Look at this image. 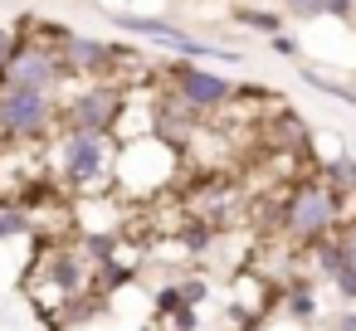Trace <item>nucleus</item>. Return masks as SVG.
I'll use <instances>...</instances> for the list:
<instances>
[{"instance_id": "20", "label": "nucleus", "mask_w": 356, "mask_h": 331, "mask_svg": "<svg viewBox=\"0 0 356 331\" xmlns=\"http://www.w3.org/2000/svg\"><path fill=\"white\" fill-rule=\"evenodd\" d=\"M268 49H273L278 59H302V44H298V35H288V30H283V35H273V40H268Z\"/></svg>"}, {"instance_id": "24", "label": "nucleus", "mask_w": 356, "mask_h": 331, "mask_svg": "<svg viewBox=\"0 0 356 331\" xmlns=\"http://www.w3.org/2000/svg\"><path fill=\"white\" fill-rule=\"evenodd\" d=\"M171 326H176V331H195V326H200V316H195V307H181V312L171 316Z\"/></svg>"}, {"instance_id": "12", "label": "nucleus", "mask_w": 356, "mask_h": 331, "mask_svg": "<svg viewBox=\"0 0 356 331\" xmlns=\"http://www.w3.org/2000/svg\"><path fill=\"white\" fill-rule=\"evenodd\" d=\"M322 180H327L332 190H341L346 200H356V156H346V151L327 156V161H322Z\"/></svg>"}, {"instance_id": "9", "label": "nucleus", "mask_w": 356, "mask_h": 331, "mask_svg": "<svg viewBox=\"0 0 356 331\" xmlns=\"http://www.w3.org/2000/svg\"><path fill=\"white\" fill-rule=\"evenodd\" d=\"M317 292H312V282L307 278H293L288 287H283V316L288 321H298V326H312L317 321Z\"/></svg>"}, {"instance_id": "7", "label": "nucleus", "mask_w": 356, "mask_h": 331, "mask_svg": "<svg viewBox=\"0 0 356 331\" xmlns=\"http://www.w3.org/2000/svg\"><path fill=\"white\" fill-rule=\"evenodd\" d=\"M166 88H171L181 103H191L195 112H215V108H225V103L239 98L234 78H225V74H215V69H200V64H186V59L171 69Z\"/></svg>"}, {"instance_id": "11", "label": "nucleus", "mask_w": 356, "mask_h": 331, "mask_svg": "<svg viewBox=\"0 0 356 331\" xmlns=\"http://www.w3.org/2000/svg\"><path fill=\"white\" fill-rule=\"evenodd\" d=\"M229 15H234V25H244V30H254V35H264V40H273V35H283V10H259V6H234Z\"/></svg>"}, {"instance_id": "19", "label": "nucleus", "mask_w": 356, "mask_h": 331, "mask_svg": "<svg viewBox=\"0 0 356 331\" xmlns=\"http://www.w3.org/2000/svg\"><path fill=\"white\" fill-rule=\"evenodd\" d=\"M283 15H293V20H317V15H322V0H283Z\"/></svg>"}, {"instance_id": "1", "label": "nucleus", "mask_w": 356, "mask_h": 331, "mask_svg": "<svg viewBox=\"0 0 356 331\" xmlns=\"http://www.w3.org/2000/svg\"><path fill=\"white\" fill-rule=\"evenodd\" d=\"M341 224H346V195L332 190L322 176L298 180L278 205V234L298 248H317L322 239L341 234Z\"/></svg>"}, {"instance_id": "6", "label": "nucleus", "mask_w": 356, "mask_h": 331, "mask_svg": "<svg viewBox=\"0 0 356 331\" xmlns=\"http://www.w3.org/2000/svg\"><path fill=\"white\" fill-rule=\"evenodd\" d=\"M69 83V74H64V59H59V49L54 44H44V40H25L20 44V54L0 69V88H35V93H59Z\"/></svg>"}, {"instance_id": "25", "label": "nucleus", "mask_w": 356, "mask_h": 331, "mask_svg": "<svg viewBox=\"0 0 356 331\" xmlns=\"http://www.w3.org/2000/svg\"><path fill=\"white\" fill-rule=\"evenodd\" d=\"M332 331H356V307H341L332 316Z\"/></svg>"}, {"instance_id": "13", "label": "nucleus", "mask_w": 356, "mask_h": 331, "mask_svg": "<svg viewBox=\"0 0 356 331\" xmlns=\"http://www.w3.org/2000/svg\"><path fill=\"white\" fill-rule=\"evenodd\" d=\"M302 83H307L312 93H322V98H337V103L356 108V88L341 83V78H332V74H322V69H302Z\"/></svg>"}, {"instance_id": "22", "label": "nucleus", "mask_w": 356, "mask_h": 331, "mask_svg": "<svg viewBox=\"0 0 356 331\" xmlns=\"http://www.w3.org/2000/svg\"><path fill=\"white\" fill-rule=\"evenodd\" d=\"M322 15H332V20H351V15H356V0H322Z\"/></svg>"}, {"instance_id": "21", "label": "nucleus", "mask_w": 356, "mask_h": 331, "mask_svg": "<svg viewBox=\"0 0 356 331\" xmlns=\"http://www.w3.org/2000/svg\"><path fill=\"white\" fill-rule=\"evenodd\" d=\"M20 44H25V40H20L15 30H0V69H6V64L20 54Z\"/></svg>"}, {"instance_id": "23", "label": "nucleus", "mask_w": 356, "mask_h": 331, "mask_svg": "<svg viewBox=\"0 0 356 331\" xmlns=\"http://www.w3.org/2000/svg\"><path fill=\"white\" fill-rule=\"evenodd\" d=\"M337 239H341V253H346V263H351V268H356V219H346V224H341V234H337Z\"/></svg>"}, {"instance_id": "10", "label": "nucleus", "mask_w": 356, "mask_h": 331, "mask_svg": "<svg viewBox=\"0 0 356 331\" xmlns=\"http://www.w3.org/2000/svg\"><path fill=\"white\" fill-rule=\"evenodd\" d=\"M79 253H83L93 268L113 263V258L122 253V229H93V234H79Z\"/></svg>"}, {"instance_id": "18", "label": "nucleus", "mask_w": 356, "mask_h": 331, "mask_svg": "<svg viewBox=\"0 0 356 331\" xmlns=\"http://www.w3.org/2000/svg\"><path fill=\"white\" fill-rule=\"evenodd\" d=\"M176 282H181L186 307H200V302H205V292H210V282H205V278H195V273H191V278H176Z\"/></svg>"}, {"instance_id": "3", "label": "nucleus", "mask_w": 356, "mask_h": 331, "mask_svg": "<svg viewBox=\"0 0 356 331\" xmlns=\"http://www.w3.org/2000/svg\"><path fill=\"white\" fill-rule=\"evenodd\" d=\"M127 98L132 88L127 83H83L64 98V117H59V132H88V137H118L122 132V117H127Z\"/></svg>"}, {"instance_id": "4", "label": "nucleus", "mask_w": 356, "mask_h": 331, "mask_svg": "<svg viewBox=\"0 0 356 331\" xmlns=\"http://www.w3.org/2000/svg\"><path fill=\"white\" fill-rule=\"evenodd\" d=\"M64 117L59 93H35V88H0V142H44Z\"/></svg>"}, {"instance_id": "15", "label": "nucleus", "mask_w": 356, "mask_h": 331, "mask_svg": "<svg viewBox=\"0 0 356 331\" xmlns=\"http://www.w3.org/2000/svg\"><path fill=\"white\" fill-rule=\"evenodd\" d=\"M20 234H35L30 210H20L15 200H0V244H10V239H20Z\"/></svg>"}, {"instance_id": "14", "label": "nucleus", "mask_w": 356, "mask_h": 331, "mask_svg": "<svg viewBox=\"0 0 356 331\" xmlns=\"http://www.w3.org/2000/svg\"><path fill=\"white\" fill-rule=\"evenodd\" d=\"M176 239H181V248H186V253H195V258H200V253H210V248H215V219H186Z\"/></svg>"}, {"instance_id": "16", "label": "nucleus", "mask_w": 356, "mask_h": 331, "mask_svg": "<svg viewBox=\"0 0 356 331\" xmlns=\"http://www.w3.org/2000/svg\"><path fill=\"white\" fill-rule=\"evenodd\" d=\"M127 282H137V268H132V263H118V258H113V263L93 268V287H98L103 297H113V292L127 287Z\"/></svg>"}, {"instance_id": "8", "label": "nucleus", "mask_w": 356, "mask_h": 331, "mask_svg": "<svg viewBox=\"0 0 356 331\" xmlns=\"http://www.w3.org/2000/svg\"><path fill=\"white\" fill-rule=\"evenodd\" d=\"M195 127H200V112H195L191 103H181L171 88L156 93V103H152V137H156V142H166V146L181 151V146L195 137Z\"/></svg>"}, {"instance_id": "17", "label": "nucleus", "mask_w": 356, "mask_h": 331, "mask_svg": "<svg viewBox=\"0 0 356 331\" xmlns=\"http://www.w3.org/2000/svg\"><path fill=\"white\" fill-rule=\"evenodd\" d=\"M186 307V297H181V282H166L161 292H156V316H176Z\"/></svg>"}, {"instance_id": "5", "label": "nucleus", "mask_w": 356, "mask_h": 331, "mask_svg": "<svg viewBox=\"0 0 356 331\" xmlns=\"http://www.w3.org/2000/svg\"><path fill=\"white\" fill-rule=\"evenodd\" d=\"M108 25H118L122 35L147 40V44H156V49H171V54H181V59H210V64H239V59H244L239 49L205 44V40L186 35L181 25H171V20H161V15H127V10H108Z\"/></svg>"}, {"instance_id": "2", "label": "nucleus", "mask_w": 356, "mask_h": 331, "mask_svg": "<svg viewBox=\"0 0 356 331\" xmlns=\"http://www.w3.org/2000/svg\"><path fill=\"white\" fill-rule=\"evenodd\" d=\"M118 137H88V132H59L54 142V185L64 190H88L98 180H108L118 171Z\"/></svg>"}]
</instances>
